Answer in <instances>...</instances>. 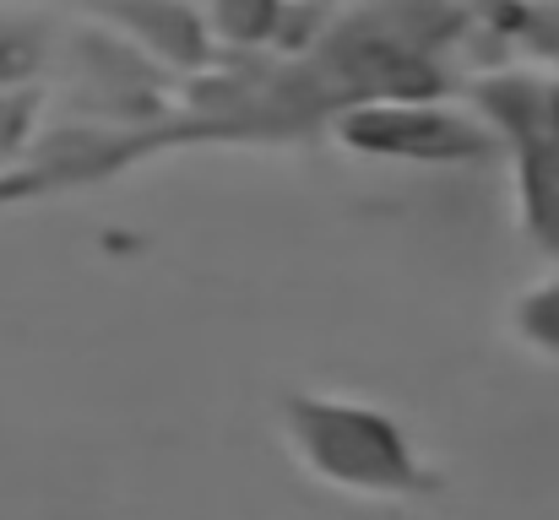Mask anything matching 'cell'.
<instances>
[{
	"instance_id": "6da1fadb",
	"label": "cell",
	"mask_w": 559,
	"mask_h": 520,
	"mask_svg": "<svg viewBox=\"0 0 559 520\" xmlns=\"http://www.w3.org/2000/svg\"><path fill=\"white\" fill-rule=\"evenodd\" d=\"M283 434L305 472H316L332 488L374 494V499H407L424 494L429 477L407 445V434L354 401H326V396H288L283 401Z\"/></svg>"
},
{
	"instance_id": "7a4b0ae2",
	"label": "cell",
	"mask_w": 559,
	"mask_h": 520,
	"mask_svg": "<svg viewBox=\"0 0 559 520\" xmlns=\"http://www.w3.org/2000/svg\"><path fill=\"white\" fill-rule=\"evenodd\" d=\"M337 142L365 158L391 164H424V169H467L500 153V136L462 114L445 109L440 98H385V104H354L337 120Z\"/></svg>"
},
{
	"instance_id": "3957f363",
	"label": "cell",
	"mask_w": 559,
	"mask_h": 520,
	"mask_svg": "<svg viewBox=\"0 0 559 520\" xmlns=\"http://www.w3.org/2000/svg\"><path fill=\"white\" fill-rule=\"evenodd\" d=\"M66 76L76 87V109L98 125H120V131H147L164 120L169 104V71L153 65L131 38H120L115 27L93 22L76 27L66 38Z\"/></svg>"
},
{
	"instance_id": "277c9868",
	"label": "cell",
	"mask_w": 559,
	"mask_h": 520,
	"mask_svg": "<svg viewBox=\"0 0 559 520\" xmlns=\"http://www.w3.org/2000/svg\"><path fill=\"white\" fill-rule=\"evenodd\" d=\"M98 22L131 38L169 76H201L217 65V38L206 27V5L190 0H93Z\"/></svg>"
},
{
	"instance_id": "5b68a950",
	"label": "cell",
	"mask_w": 559,
	"mask_h": 520,
	"mask_svg": "<svg viewBox=\"0 0 559 520\" xmlns=\"http://www.w3.org/2000/svg\"><path fill=\"white\" fill-rule=\"evenodd\" d=\"M516 190L527 233L559 255V142H522L516 147Z\"/></svg>"
},
{
	"instance_id": "8992f818",
	"label": "cell",
	"mask_w": 559,
	"mask_h": 520,
	"mask_svg": "<svg viewBox=\"0 0 559 520\" xmlns=\"http://www.w3.org/2000/svg\"><path fill=\"white\" fill-rule=\"evenodd\" d=\"M288 0H206V27L217 49H277Z\"/></svg>"
},
{
	"instance_id": "52a82bcc",
	"label": "cell",
	"mask_w": 559,
	"mask_h": 520,
	"mask_svg": "<svg viewBox=\"0 0 559 520\" xmlns=\"http://www.w3.org/2000/svg\"><path fill=\"white\" fill-rule=\"evenodd\" d=\"M49 65V27L27 11H0V93L38 87Z\"/></svg>"
},
{
	"instance_id": "ba28073f",
	"label": "cell",
	"mask_w": 559,
	"mask_h": 520,
	"mask_svg": "<svg viewBox=\"0 0 559 520\" xmlns=\"http://www.w3.org/2000/svg\"><path fill=\"white\" fill-rule=\"evenodd\" d=\"M44 136V87H11L0 93V169L22 164Z\"/></svg>"
},
{
	"instance_id": "9c48e42d",
	"label": "cell",
	"mask_w": 559,
	"mask_h": 520,
	"mask_svg": "<svg viewBox=\"0 0 559 520\" xmlns=\"http://www.w3.org/2000/svg\"><path fill=\"white\" fill-rule=\"evenodd\" d=\"M516 331H522L533 347H544V352L559 358V282L533 288V293L516 304Z\"/></svg>"
}]
</instances>
